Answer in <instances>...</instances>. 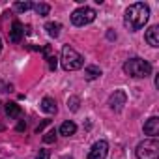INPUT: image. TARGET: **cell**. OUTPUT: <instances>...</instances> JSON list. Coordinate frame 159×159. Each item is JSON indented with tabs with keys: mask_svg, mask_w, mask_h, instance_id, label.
Wrapping results in <instances>:
<instances>
[{
	"mask_svg": "<svg viewBox=\"0 0 159 159\" xmlns=\"http://www.w3.org/2000/svg\"><path fill=\"white\" fill-rule=\"evenodd\" d=\"M150 19V8L148 4L144 2H137V4H131L127 10H125V15H124V25L127 30L131 32H137L140 30Z\"/></svg>",
	"mask_w": 159,
	"mask_h": 159,
	"instance_id": "cell-1",
	"label": "cell"
},
{
	"mask_svg": "<svg viewBox=\"0 0 159 159\" xmlns=\"http://www.w3.org/2000/svg\"><path fill=\"white\" fill-rule=\"evenodd\" d=\"M124 71L133 79H146L152 75V64L142 58H131L124 64Z\"/></svg>",
	"mask_w": 159,
	"mask_h": 159,
	"instance_id": "cell-2",
	"label": "cell"
},
{
	"mask_svg": "<svg viewBox=\"0 0 159 159\" xmlns=\"http://www.w3.org/2000/svg\"><path fill=\"white\" fill-rule=\"evenodd\" d=\"M62 67L66 71H77V69H81L84 66V58L83 54H79L73 47L69 45H64L62 47Z\"/></svg>",
	"mask_w": 159,
	"mask_h": 159,
	"instance_id": "cell-3",
	"label": "cell"
},
{
	"mask_svg": "<svg viewBox=\"0 0 159 159\" xmlns=\"http://www.w3.org/2000/svg\"><path fill=\"white\" fill-rule=\"evenodd\" d=\"M137 159H157L159 157V140L157 139H146L142 140L137 150Z\"/></svg>",
	"mask_w": 159,
	"mask_h": 159,
	"instance_id": "cell-4",
	"label": "cell"
},
{
	"mask_svg": "<svg viewBox=\"0 0 159 159\" xmlns=\"http://www.w3.org/2000/svg\"><path fill=\"white\" fill-rule=\"evenodd\" d=\"M96 19V10L94 8H88V6H83L71 13V23L75 26H84V25H90L92 21Z\"/></svg>",
	"mask_w": 159,
	"mask_h": 159,
	"instance_id": "cell-5",
	"label": "cell"
},
{
	"mask_svg": "<svg viewBox=\"0 0 159 159\" xmlns=\"http://www.w3.org/2000/svg\"><path fill=\"white\" fill-rule=\"evenodd\" d=\"M125 103H127V96H125L124 90H114V94L109 98V105L114 112H120Z\"/></svg>",
	"mask_w": 159,
	"mask_h": 159,
	"instance_id": "cell-6",
	"label": "cell"
},
{
	"mask_svg": "<svg viewBox=\"0 0 159 159\" xmlns=\"http://www.w3.org/2000/svg\"><path fill=\"white\" fill-rule=\"evenodd\" d=\"M107 153H109V144H107V140H98V142L90 148L88 159H105Z\"/></svg>",
	"mask_w": 159,
	"mask_h": 159,
	"instance_id": "cell-7",
	"label": "cell"
},
{
	"mask_svg": "<svg viewBox=\"0 0 159 159\" xmlns=\"http://www.w3.org/2000/svg\"><path fill=\"white\" fill-rule=\"evenodd\" d=\"M144 133L150 135V139H155V135L159 133V118L157 116H152L144 122Z\"/></svg>",
	"mask_w": 159,
	"mask_h": 159,
	"instance_id": "cell-8",
	"label": "cell"
},
{
	"mask_svg": "<svg viewBox=\"0 0 159 159\" xmlns=\"http://www.w3.org/2000/svg\"><path fill=\"white\" fill-rule=\"evenodd\" d=\"M144 39L148 41V45L159 47V26H157V25L150 26V28L146 30V34H144Z\"/></svg>",
	"mask_w": 159,
	"mask_h": 159,
	"instance_id": "cell-9",
	"label": "cell"
},
{
	"mask_svg": "<svg viewBox=\"0 0 159 159\" xmlns=\"http://www.w3.org/2000/svg\"><path fill=\"white\" fill-rule=\"evenodd\" d=\"M23 34H25L23 25H21L19 21H15V23L11 25V30H10V41H11V43H19L21 38H23Z\"/></svg>",
	"mask_w": 159,
	"mask_h": 159,
	"instance_id": "cell-10",
	"label": "cell"
},
{
	"mask_svg": "<svg viewBox=\"0 0 159 159\" xmlns=\"http://www.w3.org/2000/svg\"><path fill=\"white\" fill-rule=\"evenodd\" d=\"M41 111L47 112V114H56L58 107H56V101L52 98H43L41 99Z\"/></svg>",
	"mask_w": 159,
	"mask_h": 159,
	"instance_id": "cell-11",
	"label": "cell"
},
{
	"mask_svg": "<svg viewBox=\"0 0 159 159\" xmlns=\"http://www.w3.org/2000/svg\"><path fill=\"white\" fill-rule=\"evenodd\" d=\"M75 131H77V125L69 120L60 125V135H64V137H71V135H75Z\"/></svg>",
	"mask_w": 159,
	"mask_h": 159,
	"instance_id": "cell-12",
	"label": "cell"
},
{
	"mask_svg": "<svg viewBox=\"0 0 159 159\" xmlns=\"http://www.w3.org/2000/svg\"><path fill=\"white\" fill-rule=\"evenodd\" d=\"M45 30L51 38H58L60 36V30H62V25L60 23H47L45 25Z\"/></svg>",
	"mask_w": 159,
	"mask_h": 159,
	"instance_id": "cell-13",
	"label": "cell"
},
{
	"mask_svg": "<svg viewBox=\"0 0 159 159\" xmlns=\"http://www.w3.org/2000/svg\"><path fill=\"white\" fill-rule=\"evenodd\" d=\"M6 114L10 118H19L21 116V107L17 103H6Z\"/></svg>",
	"mask_w": 159,
	"mask_h": 159,
	"instance_id": "cell-14",
	"label": "cell"
},
{
	"mask_svg": "<svg viewBox=\"0 0 159 159\" xmlns=\"http://www.w3.org/2000/svg\"><path fill=\"white\" fill-rule=\"evenodd\" d=\"M101 75V69L98 67V66H88L86 69H84V77L88 79V81H94V79H98Z\"/></svg>",
	"mask_w": 159,
	"mask_h": 159,
	"instance_id": "cell-15",
	"label": "cell"
},
{
	"mask_svg": "<svg viewBox=\"0 0 159 159\" xmlns=\"http://www.w3.org/2000/svg\"><path fill=\"white\" fill-rule=\"evenodd\" d=\"M34 10H36V13L39 15V17H45V15H49V11H51V6L49 4H34Z\"/></svg>",
	"mask_w": 159,
	"mask_h": 159,
	"instance_id": "cell-16",
	"label": "cell"
},
{
	"mask_svg": "<svg viewBox=\"0 0 159 159\" xmlns=\"http://www.w3.org/2000/svg\"><path fill=\"white\" fill-rule=\"evenodd\" d=\"M79 105H81V99H79L77 96H71V98L67 99V109H69V111L77 112V111H79Z\"/></svg>",
	"mask_w": 159,
	"mask_h": 159,
	"instance_id": "cell-17",
	"label": "cell"
},
{
	"mask_svg": "<svg viewBox=\"0 0 159 159\" xmlns=\"http://www.w3.org/2000/svg\"><path fill=\"white\" fill-rule=\"evenodd\" d=\"M32 8H34V4L28 2V0H25V2H15V10H17V11H28V10H32Z\"/></svg>",
	"mask_w": 159,
	"mask_h": 159,
	"instance_id": "cell-18",
	"label": "cell"
},
{
	"mask_svg": "<svg viewBox=\"0 0 159 159\" xmlns=\"http://www.w3.org/2000/svg\"><path fill=\"white\" fill-rule=\"evenodd\" d=\"M54 140H56V131H54V129H51L49 133H45V137H43V142L51 144V142H54Z\"/></svg>",
	"mask_w": 159,
	"mask_h": 159,
	"instance_id": "cell-19",
	"label": "cell"
},
{
	"mask_svg": "<svg viewBox=\"0 0 159 159\" xmlns=\"http://www.w3.org/2000/svg\"><path fill=\"white\" fill-rule=\"evenodd\" d=\"M36 159H51V152L43 148V150H39V153L36 155Z\"/></svg>",
	"mask_w": 159,
	"mask_h": 159,
	"instance_id": "cell-20",
	"label": "cell"
},
{
	"mask_svg": "<svg viewBox=\"0 0 159 159\" xmlns=\"http://www.w3.org/2000/svg\"><path fill=\"white\" fill-rule=\"evenodd\" d=\"M47 60H49V69H52V71H54V69H56V64H58V62H56V60H58V58H56V56H52V54H51V56H49V58H47Z\"/></svg>",
	"mask_w": 159,
	"mask_h": 159,
	"instance_id": "cell-21",
	"label": "cell"
},
{
	"mask_svg": "<svg viewBox=\"0 0 159 159\" xmlns=\"http://www.w3.org/2000/svg\"><path fill=\"white\" fill-rule=\"evenodd\" d=\"M45 125H49V120H43V122H41V124H39V125L36 127V133H39V131H41V129H43Z\"/></svg>",
	"mask_w": 159,
	"mask_h": 159,
	"instance_id": "cell-22",
	"label": "cell"
},
{
	"mask_svg": "<svg viewBox=\"0 0 159 159\" xmlns=\"http://www.w3.org/2000/svg\"><path fill=\"white\" fill-rule=\"evenodd\" d=\"M107 38H109L111 41H112V39H116V32H112V30H109V32H107Z\"/></svg>",
	"mask_w": 159,
	"mask_h": 159,
	"instance_id": "cell-23",
	"label": "cell"
},
{
	"mask_svg": "<svg viewBox=\"0 0 159 159\" xmlns=\"http://www.w3.org/2000/svg\"><path fill=\"white\" fill-rule=\"evenodd\" d=\"M26 129V124L25 122H19V125H17V131H25Z\"/></svg>",
	"mask_w": 159,
	"mask_h": 159,
	"instance_id": "cell-24",
	"label": "cell"
},
{
	"mask_svg": "<svg viewBox=\"0 0 159 159\" xmlns=\"http://www.w3.org/2000/svg\"><path fill=\"white\" fill-rule=\"evenodd\" d=\"M0 51H2V39H0Z\"/></svg>",
	"mask_w": 159,
	"mask_h": 159,
	"instance_id": "cell-25",
	"label": "cell"
}]
</instances>
